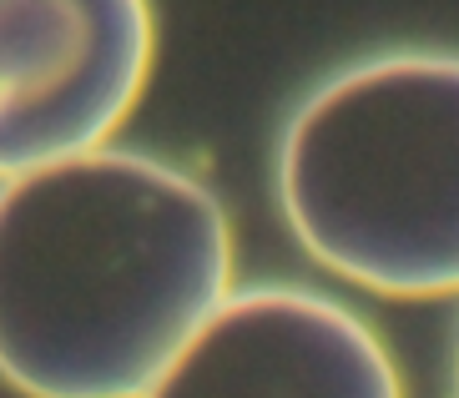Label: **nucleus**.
Segmentation results:
<instances>
[{"label":"nucleus","mask_w":459,"mask_h":398,"mask_svg":"<svg viewBox=\"0 0 459 398\" xmlns=\"http://www.w3.org/2000/svg\"><path fill=\"white\" fill-rule=\"evenodd\" d=\"M232 292V227L197 177L86 151L0 182V378L142 398Z\"/></svg>","instance_id":"nucleus-1"},{"label":"nucleus","mask_w":459,"mask_h":398,"mask_svg":"<svg viewBox=\"0 0 459 398\" xmlns=\"http://www.w3.org/2000/svg\"><path fill=\"white\" fill-rule=\"evenodd\" d=\"M278 202L353 288L459 298V56L394 51L324 81L283 132Z\"/></svg>","instance_id":"nucleus-2"},{"label":"nucleus","mask_w":459,"mask_h":398,"mask_svg":"<svg viewBox=\"0 0 459 398\" xmlns=\"http://www.w3.org/2000/svg\"><path fill=\"white\" fill-rule=\"evenodd\" d=\"M147 0H0V182L101 151L152 76Z\"/></svg>","instance_id":"nucleus-3"},{"label":"nucleus","mask_w":459,"mask_h":398,"mask_svg":"<svg viewBox=\"0 0 459 398\" xmlns=\"http://www.w3.org/2000/svg\"><path fill=\"white\" fill-rule=\"evenodd\" d=\"M142 398H404L359 313L313 288H232Z\"/></svg>","instance_id":"nucleus-4"},{"label":"nucleus","mask_w":459,"mask_h":398,"mask_svg":"<svg viewBox=\"0 0 459 398\" xmlns=\"http://www.w3.org/2000/svg\"><path fill=\"white\" fill-rule=\"evenodd\" d=\"M455 398H459V338H455Z\"/></svg>","instance_id":"nucleus-5"}]
</instances>
